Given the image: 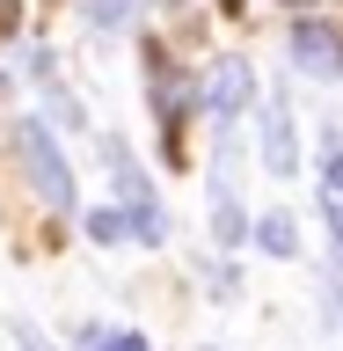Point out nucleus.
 <instances>
[{
	"instance_id": "nucleus-8",
	"label": "nucleus",
	"mask_w": 343,
	"mask_h": 351,
	"mask_svg": "<svg viewBox=\"0 0 343 351\" xmlns=\"http://www.w3.org/2000/svg\"><path fill=\"white\" fill-rule=\"evenodd\" d=\"M322 213H329L336 249H343V154H329V169H322Z\"/></svg>"
},
{
	"instance_id": "nucleus-3",
	"label": "nucleus",
	"mask_w": 343,
	"mask_h": 351,
	"mask_svg": "<svg viewBox=\"0 0 343 351\" xmlns=\"http://www.w3.org/2000/svg\"><path fill=\"white\" fill-rule=\"evenodd\" d=\"M292 59H300L314 81H336L343 73V29H329V22H292Z\"/></svg>"
},
{
	"instance_id": "nucleus-12",
	"label": "nucleus",
	"mask_w": 343,
	"mask_h": 351,
	"mask_svg": "<svg viewBox=\"0 0 343 351\" xmlns=\"http://www.w3.org/2000/svg\"><path fill=\"white\" fill-rule=\"evenodd\" d=\"M88 15L103 22V29H117V22H125V15H131V0H88Z\"/></svg>"
},
{
	"instance_id": "nucleus-4",
	"label": "nucleus",
	"mask_w": 343,
	"mask_h": 351,
	"mask_svg": "<svg viewBox=\"0 0 343 351\" xmlns=\"http://www.w3.org/2000/svg\"><path fill=\"white\" fill-rule=\"evenodd\" d=\"M249 88H256V81H249V66H241V59H219L212 73H205V110H212V117H234V110L249 103Z\"/></svg>"
},
{
	"instance_id": "nucleus-2",
	"label": "nucleus",
	"mask_w": 343,
	"mask_h": 351,
	"mask_svg": "<svg viewBox=\"0 0 343 351\" xmlns=\"http://www.w3.org/2000/svg\"><path fill=\"white\" fill-rule=\"evenodd\" d=\"M110 169H117V197H125V219H131V241H168V219H161V205H153L147 176H139V161H131L117 139H110Z\"/></svg>"
},
{
	"instance_id": "nucleus-10",
	"label": "nucleus",
	"mask_w": 343,
	"mask_h": 351,
	"mask_svg": "<svg viewBox=\"0 0 343 351\" xmlns=\"http://www.w3.org/2000/svg\"><path fill=\"white\" fill-rule=\"evenodd\" d=\"M88 241H131V219L117 205H103V213H88Z\"/></svg>"
},
{
	"instance_id": "nucleus-6",
	"label": "nucleus",
	"mask_w": 343,
	"mask_h": 351,
	"mask_svg": "<svg viewBox=\"0 0 343 351\" xmlns=\"http://www.w3.org/2000/svg\"><path fill=\"white\" fill-rule=\"evenodd\" d=\"M212 227H219V241H227V249L249 234V219H241V197H234V183H227V176H219V191H212Z\"/></svg>"
},
{
	"instance_id": "nucleus-1",
	"label": "nucleus",
	"mask_w": 343,
	"mask_h": 351,
	"mask_svg": "<svg viewBox=\"0 0 343 351\" xmlns=\"http://www.w3.org/2000/svg\"><path fill=\"white\" fill-rule=\"evenodd\" d=\"M15 154H22V169H29V191H37L51 213H73V169H66V154L51 147V132H44L37 117L15 125Z\"/></svg>"
},
{
	"instance_id": "nucleus-5",
	"label": "nucleus",
	"mask_w": 343,
	"mask_h": 351,
	"mask_svg": "<svg viewBox=\"0 0 343 351\" xmlns=\"http://www.w3.org/2000/svg\"><path fill=\"white\" fill-rule=\"evenodd\" d=\"M263 169H270V176H292V117H285V110L263 117Z\"/></svg>"
},
{
	"instance_id": "nucleus-13",
	"label": "nucleus",
	"mask_w": 343,
	"mask_h": 351,
	"mask_svg": "<svg viewBox=\"0 0 343 351\" xmlns=\"http://www.w3.org/2000/svg\"><path fill=\"white\" fill-rule=\"evenodd\" d=\"M15 344H22V351H51V344H44V329H37V322H15Z\"/></svg>"
},
{
	"instance_id": "nucleus-14",
	"label": "nucleus",
	"mask_w": 343,
	"mask_h": 351,
	"mask_svg": "<svg viewBox=\"0 0 343 351\" xmlns=\"http://www.w3.org/2000/svg\"><path fill=\"white\" fill-rule=\"evenodd\" d=\"M219 8H241V0H219Z\"/></svg>"
},
{
	"instance_id": "nucleus-11",
	"label": "nucleus",
	"mask_w": 343,
	"mask_h": 351,
	"mask_svg": "<svg viewBox=\"0 0 343 351\" xmlns=\"http://www.w3.org/2000/svg\"><path fill=\"white\" fill-rule=\"evenodd\" d=\"M88 351H147V337H131V329H117V337L88 329Z\"/></svg>"
},
{
	"instance_id": "nucleus-9",
	"label": "nucleus",
	"mask_w": 343,
	"mask_h": 351,
	"mask_svg": "<svg viewBox=\"0 0 343 351\" xmlns=\"http://www.w3.org/2000/svg\"><path fill=\"white\" fill-rule=\"evenodd\" d=\"M256 241H263V249H270V256H292V249H300V234H292V219H285V213L256 219Z\"/></svg>"
},
{
	"instance_id": "nucleus-7",
	"label": "nucleus",
	"mask_w": 343,
	"mask_h": 351,
	"mask_svg": "<svg viewBox=\"0 0 343 351\" xmlns=\"http://www.w3.org/2000/svg\"><path fill=\"white\" fill-rule=\"evenodd\" d=\"M183 95H190V88L175 81V66L153 59V103H161V125H168V132H175V117H183Z\"/></svg>"
}]
</instances>
